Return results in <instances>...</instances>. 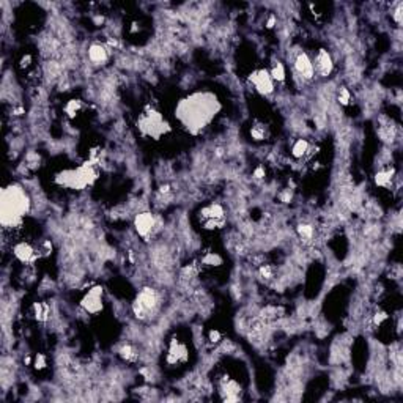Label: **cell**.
Wrapping results in <instances>:
<instances>
[{"label":"cell","mask_w":403,"mask_h":403,"mask_svg":"<svg viewBox=\"0 0 403 403\" xmlns=\"http://www.w3.org/2000/svg\"><path fill=\"white\" fill-rule=\"evenodd\" d=\"M30 211V199L19 184H10L0 192V224L5 230L22 225L24 216Z\"/></svg>","instance_id":"obj_2"},{"label":"cell","mask_w":403,"mask_h":403,"mask_svg":"<svg viewBox=\"0 0 403 403\" xmlns=\"http://www.w3.org/2000/svg\"><path fill=\"white\" fill-rule=\"evenodd\" d=\"M394 18H396L397 24L402 22V5H400V3L397 5V10H396V13H394Z\"/></svg>","instance_id":"obj_30"},{"label":"cell","mask_w":403,"mask_h":403,"mask_svg":"<svg viewBox=\"0 0 403 403\" xmlns=\"http://www.w3.org/2000/svg\"><path fill=\"white\" fill-rule=\"evenodd\" d=\"M208 340L213 342V343H217V342L221 340V333L217 331V329H211V331H209V334H208Z\"/></svg>","instance_id":"obj_26"},{"label":"cell","mask_w":403,"mask_h":403,"mask_svg":"<svg viewBox=\"0 0 403 403\" xmlns=\"http://www.w3.org/2000/svg\"><path fill=\"white\" fill-rule=\"evenodd\" d=\"M120 356L128 362H133L137 359V353L131 345H125V346H122V350H120Z\"/></svg>","instance_id":"obj_24"},{"label":"cell","mask_w":403,"mask_h":403,"mask_svg":"<svg viewBox=\"0 0 403 403\" xmlns=\"http://www.w3.org/2000/svg\"><path fill=\"white\" fill-rule=\"evenodd\" d=\"M312 63H313V69H315V72L321 77H329L331 72L334 71V60L326 49H320L317 52L315 60Z\"/></svg>","instance_id":"obj_12"},{"label":"cell","mask_w":403,"mask_h":403,"mask_svg":"<svg viewBox=\"0 0 403 403\" xmlns=\"http://www.w3.org/2000/svg\"><path fill=\"white\" fill-rule=\"evenodd\" d=\"M88 59L93 65H104L109 59V49L101 43H93L88 47Z\"/></svg>","instance_id":"obj_15"},{"label":"cell","mask_w":403,"mask_h":403,"mask_svg":"<svg viewBox=\"0 0 403 403\" xmlns=\"http://www.w3.org/2000/svg\"><path fill=\"white\" fill-rule=\"evenodd\" d=\"M267 135H268V131H267V126H265L263 123H259V122H255L251 128V137L254 140H265L267 139Z\"/></svg>","instance_id":"obj_20"},{"label":"cell","mask_w":403,"mask_h":403,"mask_svg":"<svg viewBox=\"0 0 403 403\" xmlns=\"http://www.w3.org/2000/svg\"><path fill=\"white\" fill-rule=\"evenodd\" d=\"M254 176H255V178H259V180L263 178V176H265V168L263 167H257L255 172H254Z\"/></svg>","instance_id":"obj_31"},{"label":"cell","mask_w":403,"mask_h":403,"mask_svg":"<svg viewBox=\"0 0 403 403\" xmlns=\"http://www.w3.org/2000/svg\"><path fill=\"white\" fill-rule=\"evenodd\" d=\"M35 367L38 370H41L46 367V358L43 356V354H36V358H35Z\"/></svg>","instance_id":"obj_27"},{"label":"cell","mask_w":403,"mask_h":403,"mask_svg":"<svg viewBox=\"0 0 403 403\" xmlns=\"http://www.w3.org/2000/svg\"><path fill=\"white\" fill-rule=\"evenodd\" d=\"M13 254L21 263L32 265L39 259L41 251H39V247H35L34 244L26 243V241H21V243H18L13 247Z\"/></svg>","instance_id":"obj_10"},{"label":"cell","mask_w":403,"mask_h":403,"mask_svg":"<svg viewBox=\"0 0 403 403\" xmlns=\"http://www.w3.org/2000/svg\"><path fill=\"white\" fill-rule=\"evenodd\" d=\"M80 305L85 309V312L92 313V315H96L102 310V288L101 287H93L85 293V296L80 301Z\"/></svg>","instance_id":"obj_9"},{"label":"cell","mask_w":403,"mask_h":403,"mask_svg":"<svg viewBox=\"0 0 403 403\" xmlns=\"http://www.w3.org/2000/svg\"><path fill=\"white\" fill-rule=\"evenodd\" d=\"M221 394L225 402H236L241 399V388L239 383H236L232 378L225 376L221 381Z\"/></svg>","instance_id":"obj_14"},{"label":"cell","mask_w":403,"mask_h":403,"mask_svg":"<svg viewBox=\"0 0 403 403\" xmlns=\"http://www.w3.org/2000/svg\"><path fill=\"white\" fill-rule=\"evenodd\" d=\"M137 131L145 139H153V140H159L163 139L164 135H167L170 133L172 126L168 125L167 120L163 117V114L151 106H147L143 109V112L137 118Z\"/></svg>","instance_id":"obj_3"},{"label":"cell","mask_w":403,"mask_h":403,"mask_svg":"<svg viewBox=\"0 0 403 403\" xmlns=\"http://www.w3.org/2000/svg\"><path fill=\"white\" fill-rule=\"evenodd\" d=\"M392 180H394V170H391V168L380 170L375 176V183L378 188H391Z\"/></svg>","instance_id":"obj_17"},{"label":"cell","mask_w":403,"mask_h":403,"mask_svg":"<svg viewBox=\"0 0 403 403\" xmlns=\"http://www.w3.org/2000/svg\"><path fill=\"white\" fill-rule=\"evenodd\" d=\"M200 217H202V222H203V225H205V229H208V230L221 229L225 222L224 208L219 203H211V205L205 206L200 211Z\"/></svg>","instance_id":"obj_6"},{"label":"cell","mask_w":403,"mask_h":403,"mask_svg":"<svg viewBox=\"0 0 403 403\" xmlns=\"http://www.w3.org/2000/svg\"><path fill=\"white\" fill-rule=\"evenodd\" d=\"M202 263L206 265V267H219V265H222V259L214 252H208V254L203 255Z\"/></svg>","instance_id":"obj_23"},{"label":"cell","mask_w":403,"mask_h":403,"mask_svg":"<svg viewBox=\"0 0 403 403\" xmlns=\"http://www.w3.org/2000/svg\"><path fill=\"white\" fill-rule=\"evenodd\" d=\"M249 82L255 88L257 93H260L263 96H268L274 92V80L269 74L268 69H255L249 76Z\"/></svg>","instance_id":"obj_8"},{"label":"cell","mask_w":403,"mask_h":403,"mask_svg":"<svg viewBox=\"0 0 403 403\" xmlns=\"http://www.w3.org/2000/svg\"><path fill=\"white\" fill-rule=\"evenodd\" d=\"M32 310H34L35 318L39 321H46L47 318H49V313H51L49 305H47L46 302H35Z\"/></svg>","instance_id":"obj_18"},{"label":"cell","mask_w":403,"mask_h":403,"mask_svg":"<svg viewBox=\"0 0 403 403\" xmlns=\"http://www.w3.org/2000/svg\"><path fill=\"white\" fill-rule=\"evenodd\" d=\"M161 305V298L155 288L145 287L137 295L135 301L133 304L134 315L139 320H150L155 317Z\"/></svg>","instance_id":"obj_5"},{"label":"cell","mask_w":403,"mask_h":403,"mask_svg":"<svg viewBox=\"0 0 403 403\" xmlns=\"http://www.w3.org/2000/svg\"><path fill=\"white\" fill-rule=\"evenodd\" d=\"M269 74H271L272 80H277V82H284V80H285V68H284V65H282L280 62H276L272 65Z\"/></svg>","instance_id":"obj_22"},{"label":"cell","mask_w":403,"mask_h":403,"mask_svg":"<svg viewBox=\"0 0 403 403\" xmlns=\"http://www.w3.org/2000/svg\"><path fill=\"white\" fill-rule=\"evenodd\" d=\"M135 232L143 239H150L159 229V219L153 213H140L134 221Z\"/></svg>","instance_id":"obj_7"},{"label":"cell","mask_w":403,"mask_h":403,"mask_svg":"<svg viewBox=\"0 0 403 403\" xmlns=\"http://www.w3.org/2000/svg\"><path fill=\"white\" fill-rule=\"evenodd\" d=\"M298 235L302 241H312L313 239V235H315V232H313V227L309 224H300L298 225Z\"/></svg>","instance_id":"obj_21"},{"label":"cell","mask_w":403,"mask_h":403,"mask_svg":"<svg viewBox=\"0 0 403 403\" xmlns=\"http://www.w3.org/2000/svg\"><path fill=\"white\" fill-rule=\"evenodd\" d=\"M30 62H32V55H24L22 57V60H21V67L22 68H29L30 67Z\"/></svg>","instance_id":"obj_29"},{"label":"cell","mask_w":403,"mask_h":403,"mask_svg":"<svg viewBox=\"0 0 403 403\" xmlns=\"http://www.w3.org/2000/svg\"><path fill=\"white\" fill-rule=\"evenodd\" d=\"M188 356H189V351H188L186 343L173 338L170 345H168V350H167V356H166L167 364H170V366L183 364V362H186Z\"/></svg>","instance_id":"obj_11"},{"label":"cell","mask_w":403,"mask_h":403,"mask_svg":"<svg viewBox=\"0 0 403 403\" xmlns=\"http://www.w3.org/2000/svg\"><path fill=\"white\" fill-rule=\"evenodd\" d=\"M260 274L263 277H267V279H271L272 277V268L268 267V265H265V267L260 268Z\"/></svg>","instance_id":"obj_28"},{"label":"cell","mask_w":403,"mask_h":403,"mask_svg":"<svg viewBox=\"0 0 403 403\" xmlns=\"http://www.w3.org/2000/svg\"><path fill=\"white\" fill-rule=\"evenodd\" d=\"M98 178V172L92 163H84L76 168H67L55 176V183L60 188L71 191H82L92 186L95 180Z\"/></svg>","instance_id":"obj_4"},{"label":"cell","mask_w":403,"mask_h":403,"mask_svg":"<svg viewBox=\"0 0 403 403\" xmlns=\"http://www.w3.org/2000/svg\"><path fill=\"white\" fill-rule=\"evenodd\" d=\"M82 109H84V102L80 101V100H69L65 104V112L68 114V117H71V118L77 117Z\"/></svg>","instance_id":"obj_19"},{"label":"cell","mask_w":403,"mask_h":403,"mask_svg":"<svg viewBox=\"0 0 403 403\" xmlns=\"http://www.w3.org/2000/svg\"><path fill=\"white\" fill-rule=\"evenodd\" d=\"M222 109L221 101L211 92H194L178 101L175 118L189 134L197 135L214 122Z\"/></svg>","instance_id":"obj_1"},{"label":"cell","mask_w":403,"mask_h":403,"mask_svg":"<svg viewBox=\"0 0 403 403\" xmlns=\"http://www.w3.org/2000/svg\"><path fill=\"white\" fill-rule=\"evenodd\" d=\"M351 101V93H350V90L348 88H342L340 92H338V102L340 104H348Z\"/></svg>","instance_id":"obj_25"},{"label":"cell","mask_w":403,"mask_h":403,"mask_svg":"<svg viewBox=\"0 0 403 403\" xmlns=\"http://www.w3.org/2000/svg\"><path fill=\"white\" fill-rule=\"evenodd\" d=\"M295 71L298 72V76H301L305 80H310L315 76V69H313V63L310 57L305 52H300L295 59Z\"/></svg>","instance_id":"obj_13"},{"label":"cell","mask_w":403,"mask_h":403,"mask_svg":"<svg viewBox=\"0 0 403 403\" xmlns=\"http://www.w3.org/2000/svg\"><path fill=\"white\" fill-rule=\"evenodd\" d=\"M310 151V143L305 139H298L292 145V156L296 159H301L304 156H307V153Z\"/></svg>","instance_id":"obj_16"}]
</instances>
